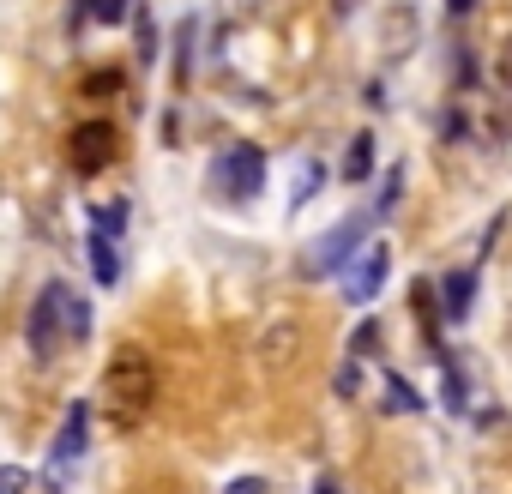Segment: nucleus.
<instances>
[{
	"label": "nucleus",
	"instance_id": "f257e3e1",
	"mask_svg": "<svg viewBox=\"0 0 512 494\" xmlns=\"http://www.w3.org/2000/svg\"><path fill=\"white\" fill-rule=\"evenodd\" d=\"M151 404H157V368H151V356L139 344H121L109 356V368H103V410L127 434V428H139L151 416Z\"/></svg>",
	"mask_w": 512,
	"mask_h": 494
},
{
	"label": "nucleus",
	"instance_id": "f03ea898",
	"mask_svg": "<svg viewBox=\"0 0 512 494\" xmlns=\"http://www.w3.org/2000/svg\"><path fill=\"white\" fill-rule=\"evenodd\" d=\"M25 332H31V356H37V362H55L67 344H85V338H91V302L73 296V290L55 278V284H43V296H37Z\"/></svg>",
	"mask_w": 512,
	"mask_h": 494
},
{
	"label": "nucleus",
	"instance_id": "7ed1b4c3",
	"mask_svg": "<svg viewBox=\"0 0 512 494\" xmlns=\"http://www.w3.org/2000/svg\"><path fill=\"white\" fill-rule=\"evenodd\" d=\"M121 157V127L115 121H79L73 133H67V163H73V175L79 181H91V175H103L109 163Z\"/></svg>",
	"mask_w": 512,
	"mask_h": 494
},
{
	"label": "nucleus",
	"instance_id": "20e7f679",
	"mask_svg": "<svg viewBox=\"0 0 512 494\" xmlns=\"http://www.w3.org/2000/svg\"><path fill=\"white\" fill-rule=\"evenodd\" d=\"M211 181H217L223 199H253V193L266 187V157H260V145H229V151H217Z\"/></svg>",
	"mask_w": 512,
	"mask_h": 494
},
{
	"label": "nucleus",
	"instance_id": "39448f33",
	"mask_svg": "<svg viewBox=\"0 0 512 494\" xmlns=\"http://www.w3.org/2000/svg\"><path fill=\"white\" fill-rule=\"evenodd\" d=\"M368 223H374V211H356L350 223H338L332 235H320L314 247H308V260H302V278H332L356 247H362V235H368Z\"/></svg>",
	"mask_w": 512,
	"mask_h": 494
},
{
	"label": "nucleus",
	"instance_id": "423d86ee",
	"mask_svg": "<svg viewBox=\"0 0 512 494\" xmlns=\"http://www.w3.org/2000/svg\"><path fill=\"white\" fill-rule=\"evenodd\" d=\"M386 272H392V247L386 241H374L368 254H356V272H350V302H374L380 296V284H386Z\"/></svg>",
	"mask_w": 512,
	"mask_h": 494
},
{
	"label": "nucleus",
	"instance_id": "0eeeda50",
	"mask_svg": "<svg viewBox=\"0 0 512 494\" xmlns=\"http://www.w3.org/2000/svg\"><path fill=\"white\" fill-rule=\"evenodd\" d=\"M85 440H91V404L79 398L73 410H67V422H61V434H55V446H49V458H55V470H67L79 452H85Z\"/></svg>",
	"mask_w": 512,
	"mask_h": 494
},
{
	"label": "nucleus",
	"instance_id": "6e6552de",
	"mask_svg": "<svg viewBox=\"0 0 512 494\" xmlns=\"http://www.w3.org/2000/svg\"><path fill=\"white\" fill-rule=\"evenodd\" d=\"M410 314H416V326L428 332V344H434V356H446L440 350V290L422 278V284H410Z\"/></svg>",
	"mask_w": 512,
	"mask_h": 494
},
{
	"label": "nucleus",
	"instance_id": "1a4fd4ad",
	"mask_svg": "<svg viewBox=\"0 0 512 494\" xmlns=\"http://www.w3.org/2000/svg\"><path fill=\"white\" fill-rule=\"evenodd\" d=\"M440 296H446L440 314H446V320H464V314H470V296H476V272H452V278L440 284Z\"/></svg>",
	"mask_w": 512,
	"mask_h": 494
},
{
	"label": "nucleus",
	"instance_id": "9d476101",
	"mask_svg": "<svg viewBox=\"0 0 512 494\" xmlns=\"http://www.w3.org/2000/svg\"><path fill=\"white\" fill-rule=\"evenodd\" d=\"M91 272H97V284H109V290L121 284V260H115V241H109V235H97V229H91Z\"/></svg>",
	"mask_w": 512,
	"mask_h": 494
},
{
	"label": "nucleus",
	"instance_id": "9b49d317",
	"mask_svg": "<svg viewBox=\"0 0 512 494\" xmlns=\"http://www.w3.org/2000/svg\"><path fill=\"white\" fill-rule=\"evenodd\" d=\"M338 175H344V181H368V175H374V133H356V139H350V157H344Z\"/></svg>",
	"mask_w": 512,
	"mask_h": 494
},
{
	"label": "nucleus",
	"instance_id": "f8f14e48",
	"mask_svg": "<svg viewBox=\"0 0 512 494\" xmlns=\"http://www.w3.org/2000/svg\"><path fill=\"white\" fill-rule=\"evenodd\" d=\"M79 91H85V97H115V91H127V67H115V61H109V67L85 73V79H79Z\"/></svg>",
	"mask_w": 512,
	"mask_h": 494
},
{
	"label": "nucleus",
	"instance_id": "ddd939ff",
	"mask_svg": "<svg viewBox=\"0 0 512 494\" xmlns=\"http://www.w3.org/2000/svg\"><path fill=\"white\" fill-rule=\"evenodd\" d=\"M296 344H302V338H296V326H278V332H266V338H260V356H266V362H278V368H290V362H296Z\"/></svg>",
	"mask_w": 512,
	"mask_h": 494
},
{
	"label": "nucleus",
	"instance_id": "4468645a",
	"mask_svg": "<svg viewBox=\"0 0 512 494\" xmlns=\"http://www.w3.org/2000/svg\"><path fill=\"white\" fill-rule=\"evenodd\" d=\"M386 410H422V392L404 374H386Z\"/></svg>",
	"mask_w": 512,
	"mask_h": 494
},
{
	"label": "nucleus",
	"instance_id": "2eb2a0df",
	"mask_svg": "<svg viewBox=\"0 0 512 494\" xmlns=\"http://www.w3.org/2000/svg\"><path fill=\"white\" fill-rule=\"evenodd\" d=\"M91 223H97V235H109V241H115V235L127 229V199H109V205H97V217H91Z\"/></svg>",
	"mask_w": 512,
	"mask_h": 494
},
{
	"label": "nucleus",
	"instance_id": "dca6fc26",
	"mask_svg": "<svg viewBox=\"0 0 512 494\" xmlns=\"http://www.w3.org/2000/svg\"><path fill=\"white\" fill-rule=\"evenodd\" d=\"M374 344H380V326L368 320V326H356V338H350V356H368Z\"/></svg>",
	"mask_w": 512,
	"mask_h": 494
},
{
	"label": "nucleus",
	"instance_id": "f3484780",
	"mask_svg": "<svg viewBox=\"0 0 512 494\" xmlns=\"http://www.w3.org/2000/svg\"><path fill=\"white\" fill-rule=\"evenodd\" d=\"M25 482H31L25 470H0V494H25Z\"/></svg>",
	"mask_w": 512,
	"mask_h": 494
},
{
	"label": "nucleus",
	"instance_id": "a211bd4d",
	"mask_svg": "<svg viewBox=\"0 0 512 494\" xmlns=\"http://www.w3.org/2000/svg\"><path fill=\"white\" fill-rule=\"evenodd\" d=\"M223 494H266V482H260V476H241V482H229Z\"/></svg>",
	"mask_w": 512,
	"mask_h": 494
},
{
	"label": "nucleus",
	"instance_id": "6ab92c4d",
	"mask_svg": "<svg viewBox=\"0 0 512 494\" xmlns=\"http://www.w3.org/2000/svg\"><path fill=\"white\" fill-rule=\"evenodd\" d=\"M133 13H139V7H133ZM133 25H139V61H151V25H145V13H139Z\"/></svg>",
	"mask_w": 512,
	"mask_h": 494
},
{
	"label": "nucleus",
	"instance_id": "aec40b11",
	"mask_svg": "<svg viewBox=\"0 0 512 494\" xmlns=\"http://www.w3.org/2000/svg\"><path fill=\"white\" fill-rule=\"evenodd\" d=\"M470 7H476V0H446V13H452V19H464Z\"/></svg>",
	"mask_w": 512,
	"mask_h": 494
},
{
	"label": "nucleus",
	"instance_id": "412c9836",
	"mask_svg": "<svg viewBox=\"0 0 512 494\" xmlns=\"http://www.w3.org/2000/svg\"><path fill=\"white\" fill-rule=\"evenodd\" d=\"M356 7H362V0H332V13H338V19H350Z\"/></svg>",
	"mask_w": 512,
	"mask_h": 494
},
{
	"label": "nucleus",
	"instance_id": "4be33fe9",
	"mask_svg": "<svg viewBox=\"0 0 512 494\" xmlns=\"http://www.w3.org/2000/svg\"><path fill=\"white\" fill-rule=\"evenodd\" d=\"M500 79H506V85H512V49H506V55H500Z\"/></svg>",
	"mask_w": 512,
	"mask_h": 494
},
{
	"label": "nucleus",
	"instance_id": "5701e85b",
	"mask_svg": "<svg viewBox=\"0 0 512 494\" xmlns=\"http://www.w3.org/2000/svg\"><path fill=\"white\" fill-rule=\"evenodd\" d=\"M314 494H344V488H338V482H332V476H326V482H320V488H314Z\"/></svg>",
	"mask_w": 512,
	"mask_h": 494
}]
</instances>
